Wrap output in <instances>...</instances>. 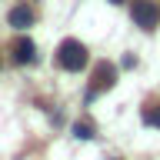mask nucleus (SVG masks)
Here are the masks:
<instances>
[{
	"mask_svg": "<svg viewBox=\"0 0 160 160\" xmlns=\"http://www.w3.org/2000/svg\"><path fill=\"white\" fill-rule=\"evenodd\" d=\"M57 60L63 70H80V67H87V47L80 40H63L57 50Z\"/></svg>",
	"mask_w": 160,
	"mask_h": 160,
	"instance_id": "obj_1",
	"label": "nucleus"
},
{
	"mask_svg": "<svg viewBox=\"0 0 160 160\" xmlns=\"http://www.w3.org/2000/svg\"><path fill=\"white\" fill-rule=\"evenodd\" d=\"M133 20H137V27L143 30H153L160 20V10L153 0H133Z\"/></svg>",
	"mask_w": 160,
	"mask_h": 160,
	"instance_id": "obj_2",
	"label": "nucleus"
},
{
	"mask_svg": "<svg viewBox=\"0 0 160 160\" xmlns=\"http://www.w3.org/2000/svg\"><path fill=\"white\" fill-rule=\"evenodd\" d=\"M117 83V70H113V63H97V70H93V87H90V93H87V100H93L100 93V90H110Z\"/></svg>",
	"mask_w": 160,
	"mask_h": 160,
	"instance_id": "obj_3",
	"label": "nucleus"
},
{
	"mask_svg": "<svg viewBox=\"0 0 160 160\" xmlns=\"http://www.w3.org/2000/svg\"><path fill=\"white\" fill-rule=\"evenodd\" d=\"M33 40H27V37H20L17 43H13V60L17 63H33Z\"/></svg>",
	"mask_w": 160,
	"mask_h": 160,
	"instance_id": "obj_4",
	"label": "nucleus"
},
{
	"mask_svg": "<svg viewBox=\"0 0 160 160\" xmlns=\"http://www.w3.org/2000/svg\"><path fill=\"white\" fill-rule=\"evenodd\" d=\"M30 23H33V10H27V7H13V10H10V27L27 30Z\"/></svg>",
	"mask_w": 160,
	"mask_h": 160,
	"instance_id": "obj_5",
	"label": "nucleus"
},
{
	"mask_svg": "<svg viewBox=\"0 0 160 160\" xmlns=\"http://www.w3.org/2000/svg\"><path fill=\"white\" fill-rule=\"evenodd\" d=\"M143 123L147 127H160V103H147L143 107Z\"/></svg>",
	"mask_w": 160,
	"mask_h": 160,
	"instance_id": "obj_6",
	"label": "nucleus"
},
{
	"mask_svg": "<svg viewBox=\"0 0 160 160\" xmlns=\"http://www.w3.org/2000/svg\"><path fill=\"white\" fill-rule=\"evenodd\" d=\"M73 137L77 140H93V127H90V123H77V127H73Z\"/></svg>",
	"mask_w": 160,
	"mask_h": 160,
	"instance_id": "obj_7",
	"label": "nucleus"
},
{
	"mask_svg": "<svg viewBox=\"0 0 160 160\" xmlns=\"http://www.w3.org/2000/svg\"><path fill=\"white\" fill-rule=\"evenodd\" d=\"M110 3H127V0H110Z\"/></svg>",
	"mask_w": 160,
	"mask_h": 160,
	"instance_id": "obj_8",
	"label": "nucleus"
}]
</instances>
